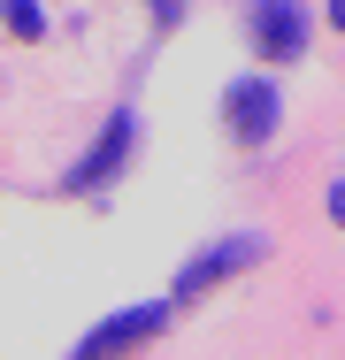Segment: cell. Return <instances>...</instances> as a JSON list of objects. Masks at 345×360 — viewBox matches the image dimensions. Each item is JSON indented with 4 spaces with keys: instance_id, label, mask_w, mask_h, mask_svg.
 Returning <instances> with one entry per match:
<instances>
[{
    "instance_id": "cell-1",
    "label": "cell",
    "mask_w": 345,
    "mask_h": 360,
    "mask_svg": "<svg viewBox=\"0 0 345 360\" xmlns=\"http://www.w3.org/2000/svg\"><path fill=\"white\" fill-rule=\"evenodd\" d=\"M169 314H177L169 299H146V307H123V314H108V322H100V330H92V338L77 345V360H123L131 345L161 338V330H169Z\"/></svg>"
},
{
    "instance_id": "cell-2",
    "label": "cell",
    "mask_w": 345,
    "mask_h": 360,
    "mask_svg": "<svg viewBox=\"0 0 345 360\" xmlns=\"http://www.w3.org/2000/svg\"><path fill=\"white\" fill-rule=\"evenodd\" d=\"M276 115H284L276 77H238V84L222 92V123H230V139H238V146H269L276 139Z\"/></svg>"
},
{
    "instance_id": "cell-3",
    "label": "cell",
    "mask_w": 345,
    "mask_h": 360,
    "mask_svg": "<svg viewBox=\"0 0 345 360\" xmlns=\"http://www.w3.org/2000/svg\"><path fill=\"white\" fill-rule=\"evenodd\" d=\"M246 39H253L269 62H299V54H307V8H299V0H253V8H246Z\"/></svg>"
},
{
    "instance_id": "cell-4",
    "label": "cell",
    "mask_w": 345,
    "mask_h": 360,
    "mask_svg": "<svg viewBox=\"0 0 345 360\" xmlns=\"http://www.w3.org/2000/svg\"><path fill=\"white\" fill-rule=\"evenodd\" d=\"M131 139H138V115H131V108H115V115H108V131H100V146L69 169V192H100V184L131 161Z\"/></svg>"
},
{
    "instance_id": "cell-5",
    "label": "cell",
    "mask_w": 345,
    "mask_h": 360,
    "mask_svg": "<svg viewBox=\"0 0 345 360\" xmlns=\"http://www.w3.org/2000/svg\"><path fill=\"white\" fill-rule=\"evenodd\" d=\"M246 261H261V238H222V245H207L184 261V276H177V299H200L207 284H222V276H238Z\"/></svg>"
},
{
    "instance_id": "cell-6",
    "label": "cell",
    "mask_w": 345,
    "mask_h": 360,
    "mask_svg": "<svg viewBox=\"0 0 345 360\" xmlns=\"http://www.w3.org/2000/svg\"><path fill=\"white\" fill-rule=\"evenodd\" d=\"M8 31H23V39H39V31H46V15H39V0H8Z\"/></svg>"
},
{
    "instance_id": "cell-7",
    "label": "cell",
    "mask_w": 345,
    "mask_h": 360,
    "mask_svg": "<svg viewBox=\"0 0 345 360\" xmlns=\"http://www.w3.org/2000/svg\"><path fill=\"white\" fill-rule=\"evenodd\" d=\"M330 215H338V222H345V184H330Z\"/></svg>"
},
{
    "instance_id": "cell-8",
    "label": "cell",
    "mask_w": 345,
    "mask_h": 360,
    "mask_svg": "<svg viewBox=\"0 0 345 360\" xmlns=\"http://www.w3.org/2000/svg\"><path fill=\"white\" fill-rule=\"evenodd\" d=\"M330 23H338V31H345V0H330Z\"/></svg>"
}]
</instances>
